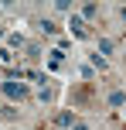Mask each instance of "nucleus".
I'll use <instances>...</instances> for the list:
<instances>
[{"label":"nucleus","instance_id":"1","mask_svg":"<svg viewBox=\"0 0 126 130\" xmlns=\"http://www.w3.org/2000/svg\"><path fill=\"white\" fill-rule=\"evenodd\" d=\"M4 92H7V96H17V99L27 96V89H24V86H17V82H4Z\"/></svg>","mask_w":126,"mask_h":130},{"label":"nucleus","instance_id":"2","mask_svg":"<svg viewBox=\"0 0 126 130\" xmlns=\"http://www.w3.org/2000/svg\"><path fill=\"white\" fill-rule=\"evenodd\" d=\"M123 99H126V92H123V89H116V92H109V103H113V106H119Z\"/></svg>","mask_w":126,"mask_h":130}]
</instances>
